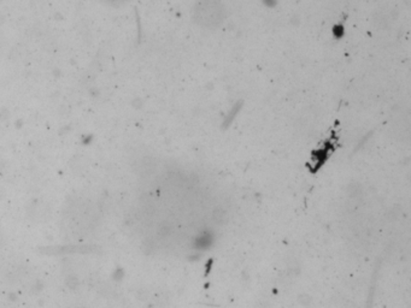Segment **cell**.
Instances as JSON below:
<instances>
[{"label": "cell", "instance_id": "6da1fadb", "mask_svg": "<svg viewBox=\"0 0 411 308\" xmlns=\"http://www.w3.org/2000/svg\"><path fill=\"white\" fill-rule=\"evenodd\" d=\"M194 18L207 27L218 25L224 18V6L218 0H200L194 8Z\"/></svg>", "mask_w": 411, "mask_h": 308}]
</instances>
